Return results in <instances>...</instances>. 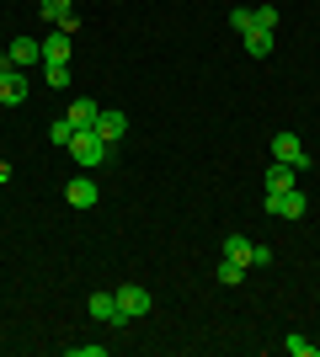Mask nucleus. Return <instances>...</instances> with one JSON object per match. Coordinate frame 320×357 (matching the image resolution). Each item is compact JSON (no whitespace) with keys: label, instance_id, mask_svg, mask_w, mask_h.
Here are the masks:
<instances>
[{"label":"nucleus","instance_id":"nucleus-1","mask_svg":"<svg viewBox=\"0 0 320 357\" xmlns=\"http://www.w3.org/2000/svg\"><path fill=\"white\" fill-rule=\"evenodd\" d=\"M70 155H75L80 171H96V165L107 160V139L96 134V128H75V139H70Z\"/></svg>","mask_w":320,"mask_h":357},{"label":"nucleus","instance_id":"nucleus-2","mask_svg":"<svg viewBox=\"0 0 320 357\" xmlns=\"http://www.w3.org/2000/svg\"><path fill=\"white\" fill-rule=\"evenodd\" d=\"M273 160H283V165H294V171H310V149L299 144V134H273Z\"/></svg>","mask_w":320,"mask_h":357},{"label":"nucleus","instance_id":"nucleus-3","mask_svg":"<svg viewBox=\"0 0 320 357\" xmlns=\"http://www.w3.org/2000/svg\"><path fill=\"white\" fill-rule=\"evenodd\" d=\"M267 213H277V219H305L310 197L299 192V187H289V192H267Z\"/></svg>","mask_w":320,"mask_h":357},{"label":"nucleus","instance_id":"nucleus-4","mask_svg":"<svg viewBox=\"0 0 320 357\" xmlns=\"http://www.w3.org/2000/svg\"><path fill=\"white\" fill-rule=\"evenodd\" d=\"M150 304H155L150 288H139V283H123V288H118V314H123V320H139V314H150Z\"/></svg>","mask_w":320,"mask_h":357},{"label":"nucleus","instance_id":"nucleus-5","mask_svg":"<svg viewBox=\"0 0 320 357\" xmlns=\"http://www.w3.org/2000/svg\"><path fill=\"white\" fill-rule=\"evenodd\" d=\"M27 86H32V80H27V70H16V64H11V70L0 75V107L27 102Z\"/></svg>","mask_w":320,"mask_h":357},{"label":"nucleus","instance_id":"nucleus-6","mask_svg":"<svg viewBox=\"0 0 320 357\" xmlns=\"http://www.w3.org/2000/svg\"><path fill=\"white\" fill-rule=\"evenodd\" d=\"M70 54H75V38H70L64 27H54L43 38V64H70Z\"/></svg>","mask_w":320,"mask_h":357},{"label":"nucleus","instance_id":"nucleus-7","mask_svg":"<svg viewBox=\"0 0 320 357\" xmlns=\"http://www.w3.org/2000/svg\"><path fill=\"white\" fill-rule=\"evenodd\" d=\"M96 197H102V192H96L91 176H75L70 187H64V203H70V208H96Z\"/></svg>","mask_w":320,"mask_h":357},{"label":"nucleus","instance_id":"nucleus-8","mask_svg":"<svg viewBox=\"0 0 320 357\" xmlns=\"http://www.w3.org/2000/svg\"><path fill=\"white\" fill-rule=\"evenodd\" d=\"M86 310H91V320H107V326H128L118 314V294H91L86 298Z\"/></svg>","mask_w":320,"mask_h":357},{"label":"nucleus","instance_id":"nucleus-9","mask_svg":"<svg viewBox=\"0 0 320 357\" xmlns=\"http://www.w3.org/2000/svg\"><path fill=\"white\" fill-rule=\"evenodd\" d=\"M6 59H11L16 70H27V64H38V59H43V43H38V38H16V43L6 48Z\"/></svg>","mask_w":320,"mask_h":357},{"label":"nucleus","instance_id":"nucleus-10","mask_svg":"<svg viewBox=\"0 0 320 357\" xmlns=\"http://www.w3.org/2000/svg\"><path fill=\"white\" fill-rule=\"evenodd\" d=\"M64 118L75 123V128H96V118H102V107H96L91 96H75V107H70Z\"/></svg>","mask_w":320,"mask_h":357},{"label":"nucleus","instance_id":"nucleus-11","mask_svg":"<svg viewBox=\"0 0 320 357\" xmlns=\"http://www.w3.org/2000/svg\"><path fill=\"white\" fill-rule=\"evenodd\" d=\"M96 134H102L107 144H118V139L128 134V118H123V112H107V107H102V118H96Z\"/></svg>","mask_w":320,"mask_h":357},{"label":"nucleus","instance_id":"nucleus-12","mask_svg":"<svg viewBox=\"0 0 320 357\" xmlns=\"http://www.w3.org/2000/svg\"><path fill=\"white\" fill-rule=\"evenodd\" d=\"M289 187H299V171L283 160H273V171H267V192H289Z\"/></svg>","mask_w":320,"mask_h":357},{"label":"nucleus","instance_id":"nucleus-13","mask_svg":"<svg viewBox=\"0 0 320 357\" xmlns=\"http://www.w3.org/2000/svg\"><path fill=\"white\" fill-rule=\"evenodd\" d=\"M245 54H251V59H267V54H273V32L251 27V32H245Z\"/></svg>","mask_w":320,"mask_h":357},{"label":"nucleus","instance_id":"nucleus-14","mask_svg":"<svg viewBox=\"0 0 320 357\" xmlns=\"http://www.w3.org/2000/svg\"><path fill=\"white\" fill-rule=\"evenodd\" d=\"M213 278H219V283L224 288H235L245 278V261H235V256H224V261H219V267H213Z\"/></svg>","mask_w":320,"mask_h":357},{"label":"nucleus","instance_id":"nucleus-15","mask_svg":"<svg viewBox=\"0 0 320 357\" xmlns=\"http://www.w3.org/2000/svg\"><path fill=\"white\" fill-rule=\"evenodd\" d=\"M224 256H235V261H245V267H251V240H245L241 229H235V235H224Z\"/></svg>","mask_w":320,"mask_h":357},{"label":"nucleus","instance_id":"nucleus-16","mask_svg":"<svg viewBox=\"0 0 320 357\" xmlns=\"http://www.w3.org/2000/svg\"><path fill=\"white\" fill-rule=\"evenodd\" d=\"M48 139H54L59 149H70V139H75V123H70V118H54V123H48Z\"/></svg>","mask_w":320,"mask_h":357},{"label":"nucleus","instance_id":"nucleus-17","mask_svg":"<svg viewBox=\"0 0 320 357\" xmlns=\"http://www.w3.org/2000/svg\"><path fill=\"white\" fill-rule=\"evenodd\" d=\"M229 27H235V32L245 38V32L257 27V11H251V6H235V11H229Z\"/></svg>","mask_w":320,"mask_h":357},{"label":"nucleus","instance_id":"nucleus-18","mask_svg":"<svg viewBox=\"0 0 320 357\" xmlns=\"http://www.w3.org/2000/svg\"><path fill=\"white\" fill-rule=\"evenodd\" d=\"M38 11H43L48 22H59V16H70V11H75V0H38Z\"/></svg>","mask_w":320,"mask_h":357},{"label":"nucleus","instance_id":"nucleus-19","mask_svg":"<svg viewBox=\"0 0 320 357\" xmlns=\"http://www.w3.org/2000/svg\"><path fill=\"white\" fill-rule=\"evenodd\" d=\"M283 347H289V357H320V347L310 342V336H289Z\"/></svg>","mask_w":320,"mask_h":357},{"label":"nucleus","instance_id":"nucleus-20","mask_svg":"<svg viewBox=\"0 0 320 357\" xmlns=\"http://www.w3.org/2000/svg\"><path fill=\"white\" fill-rule=\"evenodd\" d=\"M70 357H107L102 342H70Z\"/></svg>","mask_w":320,"mask_h":357},{"label":"nucleus","instance_id":"nucleus-21","mask_svg":"<svg viewBox=\"0 0 320 357\" xmlns=\"http://www.w3.org/2000/svg\"><path fill=\"white\" fill-rule=\"evenodd\" d=\"M43 75H48V86H70V64H43Z\"/></svg>","mask_w":320,"mask_h":357},{"label":"nucleus","instance_id":"nucleus-22","mask_svg":"<svg viewBox=\"0 0 320 357\" xmlns=\"http://www.w3.org/2000/svg\"><path fill=\"white\" fill-rule=\"evenodd\" d=\"M251 11H257V27H267V32L277 27V6H251Z\"/></svg>","mask_w":320,"mask_h":357},{"label":"nucleus","instance_id":"nucleus-23","mask_svg":"<svg viewBox=\"0 0 320 357\" xmlns=\"http://www.w3.org/2000/svg\"><path fill=\"white\" fill-rule=\"evenodd\" d=\"M273 261V245H251V267H267Z\"/></svg>","mask_w":320,"mask_h":357},{"label":"nucleus","instance_id":"nucleus-24","mask_svg":"<svg viewBox=\"0 0 320 357\" xmlns=\"http://www.w3.org/2000/svg\"><path fill=\"white\" fill-rule=\"evenodd\" d=\"M0 181H11V165H6V160H0Z\"/></svg>","mask_w":320,"mask_h":357},{"label":"nucleus","instance_id":"nucleus-25","mask_svg":"<svg viewBox=\"0 0 320 357\" xmlns=\"http://www.w3.org/2000/svg\"><path fill=\"white\" fill-rule=\"evenodd\" d=\"M6 70H11V59H6V54H0V75H6Z\"/></svg>","mask_w":320,"mask_h":357}]
</instances>
